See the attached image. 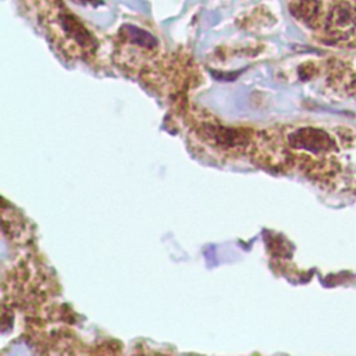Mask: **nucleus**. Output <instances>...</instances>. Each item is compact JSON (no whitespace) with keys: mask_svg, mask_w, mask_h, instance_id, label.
Listing matches in <instances>:
<instances>
[{"mask_svg":"<svg viewBox=\"0 0 356 356\" xmlns=\"http://www.w3.org/2000/svg\"><path fill=\"white\" fill-rule=\"evenodd\" d=\"M191 127L199 141L206 146L233 157L248 153L255 135L249 130L227 127L204 112H198L194 116Z\"/></svg>","mask_w":356,"mask_h":356,"instance_id":"f257e3e1","label":"nucleus"},{"mask_svg":"<svg viewBox=\"0 0 356 356\" xmlns=\"http://www.w3.org/2000/svg\"><path fill=\"white\" fill-rule=\"evenodd\" d=\"M288 144L301 150L322 153L330 150L334 144L328 134L316 128H301L288 135Z\"/></svg>","mask_w":356,"mask_h":356,"instance_id":"f03ea898","label":"nucleus"},{"mask_svg":"<svg viewBox=\"0 0 356 356\" xmlns=\"http://www.w3.org/2000/svg\"><path fill=\"white\" fill-rule=\"evenodd\" d=\"M356 26V5L350 0H342L331 10L327 20V30L331 34H348Z\"/></svg>","mask_w":356,"mask_h":356,"instance_id":"7ed1b4c3","label":"nucleus"},{"mask_svg":"<svg viewBox=\"0 0 356 356\" xmlns=\"http://www.w3.org/2000/svg\"><path fill=\"white\" fill-rule=\"evenodd\" d=\"M59 21L63 32L68 39H71L77 46L79 45L81 50L91 52L95 48V39L81 24L70 14H60Z\"/></svg>","mask_w":356,"mask_h":356,"instance_id":"20e7f679","label":"nucleus"},{"mask_svg":"<svg viewBox=\"0 0 356 356\" xmlns=\"http://www.w3.org/2000/svg\"><path fill=\"white\" fill-rule=\"evenodd\" d=\"M293 13L305 24L313 26L319 20L320 2L319 0H298L293 6Z\"/></svg>","mask_w":356,"mask_h":356,"instance_id":"39448f33","label":"nucleus"}]
</instances>
